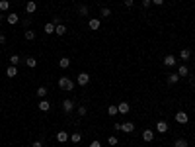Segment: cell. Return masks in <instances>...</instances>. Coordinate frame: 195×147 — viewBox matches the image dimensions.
Returning a JSON list of instances; mask_svg holds the SVG:
<instances>
[{"mask_svg": "<svg viewBox=\"0 0 195 147\" xmlns=\"http://www.w3.org/2000/svg\"><path fill=\"white\" fill-rule=\"evenodd\" d=\"M117 110H119V114H129L131 106H129V102H119L117 104Z\"/></svg>", "mask_w": 195, "mask_h": 147, "instance_id": "cell-10", "label": "cell"}, {"mask_svg": "<svg viewBox=\"0 0 195 147\" xmlns=\"http://www.w3.org/2000/svg\"><path fill=\"white\" fill-rule=\"evenodd\" d=\"M166 81H168V85H176V82L180 81V75H178V73H170V75L166 77Z\"/></svg>", "mask_w": 195, "mask_h": 147, "instance_id": "cell-13", "label": "cell"}, {"mask_svg": "<svg viewBox=\"0 0 195 147\" xmlns=\"http://www.w3.org/2000/svg\"><path fill=\"white\" fill-rule=\"evenodd\" d=\"M31 147H43V141H41V139H35L33 143H31Z\"/></svg>", "mask_w": 195, "mask_h": 147, "instance_id": "cell-35", "label": "cell"}, {"mask_svg": "<svg viewBox=\"0 0 195 147\" xmlns=\"http://www.w3.org/2000/svg\"><path fill=\"white\" fill-rule=\"evenodd\" d=\"M187 120H189V118H187L186 112H178V114H176V122H178V124L183 125V124H187Z\"/></svg>", "mask_w": 195, "mask_h": 147, "instance_id": "cell-8", "label": "cell"}, {"mask_svg": "<svg viewBox=\"0 0 195 147\" xmlns=\"http://www.w3.org/2000/svg\"><path fill=\"white\" fill-rule=\"evenodd\" d=\"M150 4H152V2H150V0H143V6H144V8H148V6H150Z\"/></svg>", "mask_w": 195, "mask_h": 147, "instance_id": "cell-40", "label": "cell"}, {"mask_svg": "<svg viewBox=\"0 0 195 147\" xmlns=\"http://www.w3.org/2000/svg\"><path fill=\"white\" fill-rule=\"evenodd\" d=\"M180 59L182 61H189L191 59V49H182L180 51Z\"/></svg>", "mask_w": 195, "mask_h": 147, "instance_id": "cell-17", "label": "cell"}, {"mask_svg": "<svg viewBox=\"0 0 195 147\" xmlns=\"http://www.w3.org/2000/svg\"><path fill=\"white\" fill-rule=\"evenodd\" d=\"M152 4H154V6H162V4H164V0H150Z\"/></svg>", "mask_w": 195, "mask_h": 147, "instance_id": "cell-36", "label": "cell"}, {"mask_svg": "<svg viewBox=\"0 0 195 147\" xmlns=\"http://www.w3.org/2000/svg\"><path fill=\"white\" fill-rule=\"evenodd\" d=\"M53 24L59 26V24H61V16H55V18H53Z\"/></svg>", "mask_w": 195, "mask_h": 147, "instance_id": "cell-37", "label": "cell"}, {"mask_svg": "<svg viewBox=\"0 0 195 147\" xmlns=\"http://www.w3.org/2000/svg\"><path fill=\"white\" fill-rule=\"evenodd\" d=\"M70 141H72V143H80V141H82V135L78 133V132H74V133H70Z\"/></svg>", "mask_w": 195, "mask_h": 147, "instance_id": "cell-26", "label": "cell"}, {"mask_svg": "<svg viewBox=\"0 0 195 147\" xmlns=\"http://www.w3.org/2000/svg\"><path fill=\"white\" fill-rule=\"evenodd\" d=\"M25 65H28L29 69H35V67H37V59H35V57H25Z\"/></svg>", "mask_w": 195, "mask_h": 147, "instance_id": "cell-19", "label": "cell"}, {"mask_svg": "<svg viewBox=\"0 0 195 147\" xmlns=\"http://www.w3.org/2000/svg\"><path fill=\"white\" fill-rule=\"evenodd\" d=\"M143 139L146 141V143H150V141L154 139V132H152V129H144V132H143Z\"/></svg>", "mask_w": 195, "mask_h": 147, "instance_id": "cell-14", "label": "cell"}, {"mask_svg": "<svg viewBox=\"0 0 195 147\" xmlns=\"http://www.w3.org/2000/svg\"><path fill=\"white\" fill-rule=\"evenodd\" d=\"M24 38L28 39V41H33V39H35V31H33V30H25Z\"/></svg>", "mask_w": 195, "mask_h": 147, "instance_id": "cell-25", "label": "cell"}, {"mask_svg": "<svg viewBox=\"0 0 195 147\" xmlns=\"http://www.w3.org/2000/svg\"><path fill=\"white\" fill-rule=\"evenodd\" d=\"M76 82L80 86H86L88 82H90V75L88 73H78V77H76Z\"/></svg>", "mask_w": 195, "mask_h": 147, "instance_id": "cell-2", "label": "cell"}, {"mask_svg": "<svg viewBox=\"0 0 195 147\" xmlns=\"http://www.w3.org/2000/svg\"><path fill=\"white\" fill-rule=\"evenodd\" d=\"M178 75H180V78L189 77V69H187V65H180V67H178Z\"/></svg>", "mask_w": 195, "mask_h": 147, "instance_id": "cell-16", "label": "cell"}, {"mask_svg": "<svg viewBox=\"0 0 195 147\" xmlns=\"http://www.w3.org/2000/svg\"><path fill=\"white\" fill-rule=\"evenodd\" d=\"M76 112H78V116H86V114H88V108H86V106H78Z\"/></svg>", "mask_w": 195, "mask_h": 147, "instance_id": "cell-32", "label": "cell"}, {"mask_svg": "<svg viewBox=\"0 0 195 147\" xmlns=\"http://www.w3.org/2000/svg\"><path fill=\"white\" fill-rule=\"evenodd\" d=\"M68 139H70V135H68L66 132H59V133H57V141H59V143H66Z\"/></svg>", "mask_w": 195, "mask_h": 147, "instance_id": "cell-15", "label": "cell"}, {"mask_svg": "<svg viewBox=\"0 0 195 147\" xmlns=\"http://www.w3.org/2000/svg\"><path fill=\"white\" fill-rule=\"evenodd\" d=\"M59 86L62 88V90H74V82H72L68 77H61L59 78Z\"/></svg>", "mask_w": 195, "mask_h": 147, "instance_id": "cell-1", "label": "cell"}, {"mask_svg": "<svg viewBox=\"0 0 195 147\" xmlns=\"http://www.w3.org/2000/svg\"><path fill=\"white\" fill-rule=\"evenodd\" d=\"M123 4H125L127 8H133V6H135V0H123Z\"/></svg>", "mask_w": 195, "mask_h": 147, "instance_id": "cell-34", "label": "cell"}, {"mask_svg": "<svg viewBox=\"0 0 195 147\" xmlns=\"http://www.w3.org/2000/svg\"><path fill=\"white\" fill-rule=\"evenodd\" d=\"M35 10H37V4H35V0H29V2L25 4V12H28V14H35Z\"/></svg>", "mask_w": 195, "mask_h": 147, "instance_id": "cell-11", "label": "cell"}, {"mask_svg": "<svg viewBox=\"0 0 195 147\" xmlns=\"http://www.w3.org/2000/svg\"><path fill=\"white\" fill-rule=\"evenodd\" d=\"M55 28H57V26L53 24V22H49V24L43 26V31H45V34H55Z\"/></svg>", "mask_w": 195, "mask_h": 147, "instance_id": "cell-22", "label": "cell"}, {"mask_svg": "<svg viewBox=\"0 0 195 147\" xmlns=\"http://www.w3.org/2000/svg\"><path fill=\"white\" fill-rule=\"evenodd\" d=\"M90 147H102V143H99V141H92Z\"/></svg>", "mask_w": 195, "mask_h": 147, "instance_id": "cell-39", "label": "cell"}, {"mask_svg": "<svg viewBox=\"0 0 195 147\" xmlns=\"http://www.w3.org/2000/svg\"><path fill=\"white\" fill-rule=\"evenodd\" d=\"M55 34H57V35H65V34H66V26H65V24H59V26L55 28Z\"/></svg>", "mask_w": 195, "mask_h": 147, "instance_id": "cell-24", "label": "cell"}, {"mask_svg": "<svg viewBox=\"0 0 195 147\" xmlns=\"http://www.w3.org/2000/svg\"><path fill=\"white\" fill-rule=\"evenodd\" d=\"M16 75H18V67H14V65H10L8 69H6V77L8 78H14Z\"/></svg>", "mask_w": 195, "mask_h": 147, "instance_id": "cell-18", "label": "cell"}, {"mask_svg": "<svg viewBox=\"0 0 195 147\" xmlns=\"http://www.w3.org/2000/svg\"><path fill=\"white\" fill-rule=\"evenodd\" d=\"M107 143H109V145H117V143H119V139L115 137V135H111V137H107Z\"/></svg>", "mask_w": 195, "mask_h": 147, "instance_id": "cell-33", "label": "cell"}, {"mask_svg": "<svg viewBox=\"0 0 195 147\" xmlns=\"http://www.w3.org/2000/svg\"><path fill=\"white\" fill-rule=\"evenodd\" d=\"M168 129H170V125H168V122H164V120L156 122V132H158V133H166Z\"/></svg>", "mask_w": 195, "mask_h": 147, "instance_id": "cell-5", "label": "cell"}, {"mask_svg": "<svg viewBox=\"0 0 195 147\" xmlns=\"http://www.w3.org/2000/svg\"><path fill=\"white\" fill-rule=\"evenodd\" d=\"M62 110H65V114H70L72 110H74V102H72L70 98H68V100H65V102H62Z\"/></svg>", "mask_w": 195, "mask_h": 147, "instance_id": "cell-7", "label": "cell"}, {"mask_svg": "<svg viewBox=\"0 0 195 147\" xmlns=\"http://www.w3.org/2000/svg\"><path fill=\"white\" fill-rule=\"evenodd\" d=\"M121 132L133 133V132H135V124H133V122H121Z\"/></svg>", "mask_w": 195, "mask_h": 147, "instance_id": "cell-4", "label": "cell"}, {"mask_svg": "<svg viewBox=\"0 0 195 147\" xmlns=\"http://www.w3.org/2000/svg\"><path fill=\"white\" fill-rule=\"evenodd\" d=\"M113 128H115V132H121V122H115Z\"/></svg>", "mask_w": 195, "mask_h": 147, "instance_id": "cell-38", "label": "cell"}, {"mask_svg": "<svg viewBox=\"0 0 195 147\" xmlns=\"http://www.w3.org/2000/svg\"><path fill=\"white\" fill-rule=\"evenodd\" d=\"M6 20H8V24H10V26H14V24H18V22H20V16L16 14V12H10Z\"/></svg>", "mask_w": 195, "mask_h": 147, "instance_id": "cell-12", "label": "cell"}, {"mask_svg": "<svg viewBox=\"0 0 195 147\" xmlns=\"http://www.w3.org/2000/svg\"><path fill=\"white\" fill-rule=\"evenodd\" d=\"M99 16H102V18H109V16H111V10H109V8H102V10H99Z\"/></svg>", "mask_w": 195, "mask_h": 147, "instance_id": "cell-28", "label": "cell"}, {"mask_svg": "<svg viewBox=\"0 0 195 147\" xmlns=\"http://www.w3.org/2000/svg\"><path fill=\"white\" fill-rule=\"evenodd\" d=\"M10 10V2L8 0H0V12H8Z\"/></svg>", "mask_w": 195, "mask_h": 147, "instance_id": "cell-27", "label": "cell"}, {"mask_svg": "<svg viewBox=\"0 0 195 147\" xmlns=\"http://www.w3.org/2000/svg\"><path fill=\"white\" fill-rule=\"evenodd\" d=\"M174 147H189V143H187V139H183V137H178L176 141H174Z\"/></svg>", "mask_w": 195, "mask_h": 147, "instance_id": "cell-20", "label": "cell"}, {"mask_svg": "<svg viewBox=\"0 0 195 147\" xmlns=\"http://www.w3.org/2000/svg\"><path fill=\"white\" fill-rule=\"evenodd\" d=\"M176 61H178L176 55H172V53L164 57V65H166V67H174V65H176Z\"/></svg>", "mask_w": 195, "mask_h": 147, "instance_id": "cell-9", "label": "cell"}, {"mask_svg": "<svg viewBox=\"0 0 195 147\" xmlns=\"http://www.w3.org/2000/svg\"><path fill=\"white\" fill-rule=\"evenodd\" d=\"M0 43H6V35L4 34H0Z\"/></svg>", "mask_w": 195, "mask_h": 147, "instance_id": "cell-42", "label": "cell"}, {"mask_svg": "<svg viewBox=\"0 0 195 147\" xmlns=\"http://www.w3.org/2000/svg\"><path fill=\"white\" fill-rule=\"evenodd\" d=\"M20 61H22V59H20V55H12V57H10V65H14V67H18Z\"/></svg>", "mask_w": 195, "mask_h": 147, "instance_id": "cell-29", "label": "cell"}, {"mask_svg": "<svg viewBox=\"0 0 195 147\" xmlns=\"http://www.w3.org/2000/svg\"><path fill=\"white\" fill-rule=\"evenodd\" d=\"M37 108L41 110V112H49V110H51V102H49V100H45V98H41L39 104H37Z\"/></svg>", "mask_w": 195, "mask_h": 147, "instance_id": "cell-6", "label": "cell"}, {"mask_svg": "<svg viewBox=\"0 0 195 147\" xmlns=\"http://www.w3.org/2000/svg\"><path fill=\"white\" fill-rule=\"evenodd\" d=\"M189 85H191L195 88V77H189Z\"/></svg>", "mask_w": 195, "mask_h": 147, "instance_id": "cell-41", "label": "cell"}, {"mask_svg": "<svg viewBox=\"0 0 195 147\" xmlns=\"http://www.w3.org/2000/svg\"><path fill=\"white\" fill-rule=\"evenodd\" d=\"M59 67H61V69H68V67H70V59H68V57L59 59Z\"/></svg>", "mask_w": 195, "mask_h": 147, "instance_id": "cell-21", "label": "cell"}, {"mask_svg": "<svg viewBox=\"0 0 195 147\" xmlns=\"http://www.w3.org/2000/svg\"><path fill=\"white\" fill-rule=\"evenodd\" d=\"M47 92H49V88H47V86H39L37 90H35V94H37L39 98H45V96H47Z\"/></svg>", "mask_w": 195, "mask_h": 147, "instance_id": "cell-23", "label": "cell"}, {"mask_svg": "<svg viewBox=\"0 0 195 147\" xmlns=\"http://www.w3.org/2000/svg\"><path fill=\"white\" fill-rule=\"evenodd\" d=\"M88 12H90V10H88L86 4H82V6L78 8V14H80V16H88Z\"/></svg>", "mask_w": 195, "mask_h": 147, "instance_id": "cell-30", "label": "cell"}, {"mask_svg": "<svg viewBox=\"0 0 195 147\" xmlns=\"http://www.w3.org/2000/svg\"><path fill=\"white\" fill-rule=\"evenodd\" d=\"M2 20H4V12H0V22H2Z\"/></svg>", "mask_w": 195, "mask_h": 147, "instance_id": "cell-43", "label": "cell"}, {"mask_svg": "<svg viewBox=\"0 0 195 147\" xmlns=\"http://www.w3.org/2000/svg\"><path fill=\"white\" fill-rule=\"evenodd\" d=\"M88 28H90L92 31H98L99 28H102V22H99L98 18H90L88 20Z\"/></svg>", "mask_w": 195, "mask_h": 147, "instance_id": "cell-3", "label": "cell"}, {"mask_svg": "<svg viewBox=\"0 0 195 147\" xmlns=\"http://www.w3.org/2000/svg\"><path fill=\"white\" fill-rule=\"evenodd\" d=\"M107 114H109V116H117V114H119L117 106H109V108H107Z\"/></svg>", "mask_w": 195, "mask_h": 147, "instance_id": "cell-31", "label": "cell"}]
</instances>
